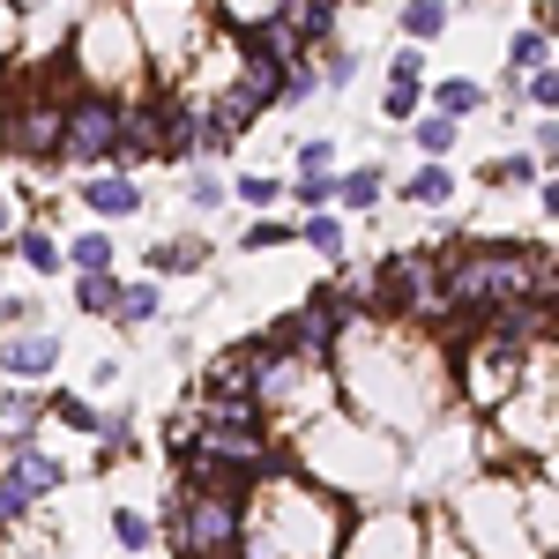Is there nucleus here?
<instances>
[{
    "label": "nucleus",
    "mask_w": 559,
    "mask_h": 559,
    "mask_svg": "<svg viewBox=\"0 0 559 559\" xmlns=\"http://www.w3.org/2000/svg\"><path fill=\"white\" fill-rule=\"evenodd\" d=\"M292 231H299V224H276V216H269V224H254V231H247V247H284Z\"/></svg>",
    "instance_id": "obj_31"
},
{
    "label": "nucleus",
    "mask_w": 559,
    "mask_h": 559,
    "mask_svg": "<svg viewBox=\"0 0 559 559\" xmlns=\"http://www.w3.org/2000/svg\"><path fill=\"white\" fill-rule=\"evenodd\" d=\"M418 105H426L418 75H395V83H388V120H418Z\"/></svg>",
    "instance_id": "obj_24"
},
{
    "label": "nucleus",
    "mask_w": 559,
    "mask_h": 559,
    "mask_svg": "<svg viewBox=\"0 0 559 559\" xmlns=\"http://www.w3.org/2000/svg\"><path fill=\"white\" fill-rule=\"evenodd\" d=\"M8 471L23 477V492H31V500H45V492H60V485H68V463H60V455H45V448H31V440L15 448V463H8Z\"/></svg>",
    "instance_id": "obj_8"
},
{
    "label": "nucleus",
    "mask_w": 559,
    "mask_h": 559,
    "mask_svg": "<svg viewBox=\"0 0 559 559\" xmlns=\"http://www.w3.org/2000/svg\"><path fill=\"white\" fill-rule=\"evenodd\" d=\"M329 165H336V150H329V142H306V150H299V179H336Z\"/></svg>",
    "instance_id": "obj_27"
},
{
    "label": "nucleus",
    "mask_w": 559,
    "mask_h": 559,
    "mask_svg": "<svg viewBox=\"0 0 559 559\" xmlns=\"http://www.w3.org/2000/svg\"><path fill=\"white\" fill-rule=\"evenodd\" d=\"M202 254H210L202 239H157V247H150V269H157V276H187V269H202Z\"/></svg>",
    "instance_id": "obj_13"
},
{
    "label": "nucleus",
    "mask_w": 559,
    "mask_h": 559,
    "mask_svg": "<svg viewBox=\"0 0 559 559\" xmlns=\"http://www.w3.org/2000/svg\"><path fill=\"white\" fill-rule=\"evenodd\" d=\"M440 299H448V321H492L500 306L552 299V261L515 239H471L440 254Z\"/></svg>",
    "instance_id": "obj_1"
},
{
    "label": "nucleus",
    "mask_w": 559,
    "mask_h": 559,
    "mask_svg": "<svg viewBox=\"0 0 559 559\" xmlns=\"http://www.w3.org/2000/svg\"><path fill=\"white\" fill-rule=\"evenodd\" d=\"M45 411H52L60 426H75V432H105V411H97L90 395H75V388H60V395H45Z\"/></svg>",
    "instance_id": "obj_12"
},
{
    "label": "nucleus",
    "mask_w": 559,
    "mask_h": 559,
    "mask_svg": "<svg viewBox=\"0 0 559 559\" xmlns=\"http://www.w3.org/2000/svg\"><path fill=\"white\" fill-rule=\"evenodd\" d=\"M15 254L52 276V269H60V239H52V231H23V239H15Z\"/></svg>",
    "instance_id": "obj_22"
},
{
    "label": "nucleus",
    "mask_w": 559,
    "mask_h": 559,
    "mask_svg": "<svg viewBox=\"0 0 559 559\" xmlns=\"http://www.w3.org/2000/svg\"><path fill=\"white\" fill-rule=\"evenodd\" d=\"M38 418H45V395H31V388H8V395H0V432H8L15 448L38 432Z\"/></svg>",
    "instance_id": "obj_10"
},
{
    "label": "nucleus",
    "mask_w": 559,
    "mask_h": 559,
    "mask_svg": "<svg viewBox=\"0 0 559 559\" xmlns=\"http://www.w3.org/2000/svg\"><path fill=\"white\" fill-rule=\"evenodd\" d=\"M336 194H344L350 210H373V202H381V173H373V165H358V173L336 179Z\"/></svg>",
    "instance_id": "obj_20"
},
{
    "label": "nucleus",
    "mask_w": 559,
    "mask_h": 559,
    "mask_svg": "<svg viewBox=\"0 0 559 559\" xmlns=\"http://www.w3.org/2000/svg\"><path fill=\"white\" fill-rule=\"evenodd\" d=\"M403 194H411V202H426V210H440V202H448V194H455V179L440 173V165H418V173H411V187H403Z\"/></svg>",
    "instance_id": "obj_18"
},
{
    "label": "nucleus",
    "mask_w": 559,
    "mask_h": 559,
    "mask_svg": "<svg viewBox=\"0 0 559 559\" xmlns=\"http://www.w3.org/2000/svg\"><path fill=\"white\" fill-rule=\"evenodd\" d=\"M0 448H8V432H0Z\"/></svg>",
    "instance_id": "obj_37"
},
{
    "label": "nucleus",
    "mask_w": 559,
    "mask_h": 559,
    "mask_svg": "<svg viewBox=\"0 0 559 559\" xmlns=\"http://www.w3.org/2000/svg\"><path fill=\"white\" fill-rule=\"evenodd\" d=\"M157 306H165V292H157V284H120L112 321H120V329H142V321H157Z\"/></svg>",
    "instance_id": "obj_11"
},
{
    "label": "nucleus",
    "mask_w": 559,
    "mask_h": 559,
    "mask_svg": "<svg viewBox=\"0 0 559 559\" xmlns=\"http://www.w3.org/2000/svg\"><path fill=\"white\" fill-rule=\"evenodd\" d=\"M500 179H508V187H530L537 165H530V157H500Z\"/></svg>",
    "instance_id": "obj_33"
},
{
    "label": "nucleus",
    "mask_w": 559,
    "mask_h": 559,
    "mask_svg": "<svg viewBox=\"0 0 559 559\" xmlns=\"http://www.w3.org/2000/svg\"><path fill=\"white\" fill-rule=\"evenodd\" d=\"M8 45H15V8L0 0V52H8Z\"/></svg>",
    "instance_id": "obj_35"
},
{
    "label": "nucleus",
    "mask_w": 559,
    "mask_h": 559,
    "mask_svg": "<svg viewBox=\"0 0 559 559\" xmlns=\"http://www.w3.org/2000/svg\"><path fill=\"white\" fill-rule=\"evenodd\" d=\"M269 344H276V350H292L299 366H329V358H336V344H344V313H336V306L313 292V299H306L299 313H284V321L269 329Z\"/></svg>",
    "instance_id": "obj_4"
},
{
    "label": "nucleus",
    "mask_w": 559,
    "mask_h": 559,
    "mask_svg": "<svg viewBox=\"0 0 559 559\" xmlns=\"http://www.w3.org/2000/svg\"><path fill=\"white\" fill-rule=\"evenodd\" d=\"M0 545H8V530H0Z\"/></svg>",
    "instance_id": "obj_38"
},
{
    "label": "nucleus",
    "mask_w": 559,
    "mask_h": 559,
    "mask_svg": "<svg viewBox=\"0 0 559 559\" xmlns=\"http://www.w3.org/2000/svg\"><path fill=\"white\" fill-rule=\"evenodd\" d=\"M112 142H120V105L105 97V90H83L68 112H60V157L68 165H97V157H112Z\"/></svg>",
    "instance_id": "obj_3"
},
{
    "label": "nucleus",
    "mask_w": 559,
    "mask_h": 559,
    "mask_svg": "<svg viewBox=\"0 0 559 559\" xmlns=\"http://www.w3.org/2000/svg\"><path fill=\"white\" fill-rule=\"evenodd\" d=\"M515 68L530 75V68H552V31H522L515 38Z\"/></svg>",
    "instance_id": "obj_25"
},
{
    "label": "nucleus",
    "mask_w": 559,
    "mask_h": 559,
    "mask_svg": "<svg viewBox=\"0 0 559 559\" xmlns=\"http://www.w3.org/2000/svg\"><path fill=\"white\" fill-rule=\"evenodd\" d=\"M432 105H440V120H471L477 105H485V90H477L471 75H455V83H440V90H432Z\"/></svg>",
    "instance_id": "obj_15"
},
{
    "label": "nucleus",
    "mask_w": 559,
    "mask_h": 559,
    "mask_svg": "<svg viewBox=\"0 0 559 559\" xmlns=\"http://www.w3.org/2000/svg\"><path fill=\"white\" fill-rule=\"evenodd\" d=\"M8 231H15V202L0 194V239H8Z\"/></svg>",
    "instance_id": "obj_36"
},
{
    "label": "nucleus",
    "mask_w": 559,
    "mask_h": 559,
    "mask_svg": "<svg viewBox=\"0 0 559 559\" xmlns=\"http://www.w3.org/2000/svg\"><path fill=\"white\" fill-rule=\"evenodd\" d=\"M239 202L269 210V202H276V179H269V173H247V179H239Z\"/></svg>",
    "instance_id": "obj_29"
},
{
    "label": "nucleus",
    "mask_w": 559,
    "mask_h": 559,
    "mask_svg": "<svg viewBox=\"0 0 559 559\" xmlns=\"http://www.w3.org/2000/svg\"><path fill=\"white\" fill-rule=\"evenodd\" d=\"M299 239L313 247V254H329V261H344V247H350V239H344V216H329V210H313V216H306V224H299Z\"/></svg>",
    "instance_id": "obj_14"
},
{
    "label": "nucleus",
    "mask_w": 559,
    "mask_h": 559,
    "mask_svg": "<svg viewBox=\"0 0 559 559\" xmlns=\"http://www.w3.org/2000/svg\"><path fill=\"white\" fill-rule=\"evenodd\" d=\"M552 97H559V83H552V68H537V83H530V105H537V112H552Z\"/></svg>",
    "instance_id": "obj_32"
},
{
    "label": "nucleus",
    "mask_w": 559,
    "mask_h": 559,
    "mask_svg": "<svg viewBox=\"0 0 559 559\" xmlns=\"http://www.w3.org/2000/svg\"><path fill=\"white\" fill-rule=\"evenodd\" d=\"M187 202H194V210H216V202H224V179L216 173H187Z\"/></svg>",
    "instance_id": "obj_28"
},
{
    "label": "nucleus",
    "mask_w": 559,
    "mask_h": 559,
    "mask_svg": "<svg viewBox=\"0 0 559 559\" xmlns=\"http://www.w3.org/2000/svg\"><path fill=\"white\" fill-rule=\"evenodd\" d=\"M418 552H426V545H418V522L411 515H373L336 559H418Z\"/></svg>",
    "instance_id": "obj_6"
},
{
    "label": "nucleus",
    "mask_w": 559,
    "mask_h": 559,
    "mask_svg": "<svg viewBox=\"0 0 559 559\" xmlns=\"http://www.w3.org/2000/svg\"><path fill=\"white\" fill-rule=\"evenodd\" d=\"M329 194H336V179H299V202H306V210H321Z\"/></svg>",
    "instance_id": "obj_34"
},
{
    "label": "nucleus",
    "mask_w": 559,
    "mask_h": 559,
    "mask_svg": "<svg viewBox=\"0 0 559 559\" xmlns=\"http://www.w3.org/2000/svg\"><path fill=\"white\" fill-rule=\"evenodd\" d=\"M403 31H411V38H440V31H448V0H411V8H403Z\"/></svg>",
    "instance_id": "obj_19"
},
{
    "label": "nucleus",
    "mask_w": 559,
    "mask_h": 559,
    "mask_svg": "<svg viewBox=\"0 0 559 559\" xmlns=\"http://www.w3.org/2000/svg\"><path fill=\"white\" fill-rule=\"evenodd\" d=\"M60 261H75L83 276H105V269H112V239H105V231H83L75 247H60Z\"/></svg>",
    "instance_id": "obj_16"
},
{
    "label": "nucleus",
    "mask_w": 559,
    "mask_h": 559,
    "mask_svg": "<svg viewBox=\"0 0 559 559\" xmlns=\"http://www.w3.org/2000/svg\"><path fill=\"white\" fill-rule=\"evenodd\" d=\"M31 508H38V500L23 492V477H15L8 463H0V530H15V522H31Z\"/></svg>",
    "instance_id": "obj_17"
},
{
    "label": "nucleus",
    "mask_w": 559,
    "mask_h": 559,
    "mask_svg": "<svg viewBox=\"0 0 559 559\" xmlns=\"http://www.w3.org/2000/svg\"><path fill=\"white\" fill-rule=\"evenodd\" d=\"M411 142H418V150H448V142H455V120H440V112H418V120H411Z\"/></svg>",
    "instance_id": "obj_26"
},
{
    "label": "nucleus",
    "mask_w": 559,
    "mask_h": 559,
    "mask_svg": "<svg viewBox=\"0 0 559 559\" xmlns=\"http://www.w3.org/2000/svg\"><path fill=\"white\" fill-rule=\"evenodd\" d=\"M60 366V344L45 336V329H15V336H0V373L8 381H45Z\"/></svg>",
    "instance_id": "obj_7"
},
{
    "label": "nucleus",
    "mask_w": 559,
    "mask_h": 559,
    "mask_svg": "<svg viewBox=\"0 0 559 559\" xmlns=\"http://www.w3.org/2000/svg\"><path fill=\"white\" fill-rule=\"evenodd\" d=\"M83 202H90L97 216H134V210H142V187H134L128 173H112V179H90Z\"/></svg>",
    "instance_id": "obj_9"
},
{
    "label": "nucleus",
    "mask_w": 559,
    "mask_h": 559,
    "mask_svg": "<svg viewBox=\"0 0 559 559\" xmlns=\"http://www.w3.org/2000/svg\"><path fill=\"white\" fill-rule=\"evenodd\" d=\"M0 112H8V97H0Z\"/></svg>",
    "instance_id": "obj_39"
},
{
    "label": "nucleus",
    "mask_w": 559,
    "mask_h": 559,
    "mask_svg": "<svg viewBox=\"0 0 559 559\" xmlns=\"http://www.w3.org/2000/svg\"><path fill=\"white\" fill-rule=\"evenodd\" d=\"M350 75H358V52H329V68H321L313 83H336V90H344Z\"/></svg>",
    "instance_id": "obj_30"
},
{
    "label": "nucleus",
    "mask_w": 559,
    "mask_h": 559,
    "mask_svg": "<svg viewBox=\"0 0 559 559\" xmlns=\"http://www.w3.org/2000/svg\"><path fill=\"white\" fill-rule=\"evenodd\" d=\"M112 537H120V552H150V545H157L150 515H134V508H120V515H112Z\"/></svg>",
    "instance_id": "obj_21"
},
{
    "label": "nucleus",
    "mask_w": 559,
    "mask_h": 559,
    "mask_svg": "<svg viewBox=\"0 0 559 559\" xmlns=\"http://www.w3.org/2000/svg\"><path fill=\"white\" fill-rule=\"evenodd\" d=\"M52 142H60V105H52V97H15V105L0 112V150H15V157H52Z\"/></svg>",
    "instance_id": "obj_5"
},
{
    "label": "nucleus",
    "mask_w": 559,
    "mask_h": 559,
    "mask_svg": "<svg viewBox=\"0 0 559 559\" xmlns=\"http://www.w3.org/2000/svg\"><path fill=\"white\" fill-rule=\"evenodd\" d=\"M112 299H120L112 269H105V276H83V284H75V306H83V313H112Z\"/></svg>",
    "instance_id": "obj_23"
},
{
    "label": "nucleus",
    "mask_w": 559,
    "mask_h": 559,
    "mask_svg": "<svg viewBox=\"0 0 559 559\" xmlns=\"http://www.w3.org/2000/svg\"><path fill=\"white\" fill-rule=\"evenodd\" d=\"M239 500L247 492L179 485L165 500V545H173V559H239Z\"/></svg>",
    "instance_id": "obj_2"
}]
</instances>
